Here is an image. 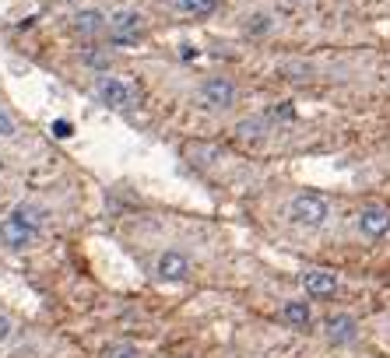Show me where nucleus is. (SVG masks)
I'll return each mask as SVG.
<instances>
[{"label": "nucleus", "mask_w": 390, "mask_h": 358, "mask_svg": "<svg viewBox=\"0 0 390 358\" xmlns=\"http://www.w3.org/2000/svg\"><path fill=\"white\" fill-rule=\"evenodd\" d=\"M102 358H141V354H137L134 344H109V347L102 351Z\"/></svg>", "instance_id": "nucleus-13"}, {"label": "nucleus", "mask_w": 390, "mask_h": 358, "mask_svg": "<svg viewBox=\"0 0 390 358\" xmlns=\"http://www.w3.org/2000/svg\"><path fill=\"white\" fill-rule=\"evenodd\" d=\"M106 32H109V39H113V43L130 46V43H137V39L148 32V18H144L141 11H134V8H120V11H113V15H109Z\"/></svg>", "instance_id": "nucleus-2"}, {"label": "nucleus", "mask_w": 390, "mask_h": 358, "mask_svg": "<svg viewBox=\"0 0 390 358\" xmlns=\"http://www.w3.org/2000/svg\"><path fill=\"white\" fill-rule=\"evenodd\" d=\"M197 95H201V106H204V109H232V102H236V85H232L229 78H208Z\"/></svg>", "instance_id": "nucleus-5"}, {"label": "nucleus", "mask_w": 390, "mask_h": 358, "mask_svg": "<svg viewBox=\"0 0 390 358\" xmlns=\"http://www.w3.org/2000/svg\"><path fill=\"white\" fill-rule=\"evenodd\" d=\"M106 25H109V18H106L102 11H95V8H85V11H78V15H74V32H78V36H85V39L102 36V32H106Z\"/></svg>", "instance_id": "nucleus-9"}, {"label": "nucleus", "mask_w": 390, "mask_h": 358, "mask_svg": "<svg viewBox=\"0 0 390 358\" xmlns=\"http://www.w3.org/2000/svg\"><path fill=\"white\" fill-rule=\"evenodd\" d=\"M95 99L109 109H134L137 106V88L127 81V78H116V74H106L99 78L95 85Z\"/></svg>", "instance_id": "nucleus-3"}, {"label": "nucleus", "mask_w": 390, "mask_h": 358, "mask_svg": "<svg viewBox=\"0 0 390 358\" xmlns=\"http://www.w3.org/2000/svg\"><path fill=\"white\" fill-rule=\"evenodd\" d=\"M299 281H302V288H306L309 295H334V291H337V277H334L330 270H323V267L302 270Z\"/></svg>", "instance_id": "nucleus-8"}, {"label": "nucleus", "mask_w": 390, "mask_h": 358, "mask_svg": "<svg viewBox=\"0 0 390 358\" xmlns=\"http://www.w3.org/2000/svg\"><path fill=\"white\" fill-rule=\"evenodd\" d=\"M173 8L183 11V15H194V18H204L218 8V0H173Z\"/></svg>", "instance_id": "nucleus-12"}, {"label": "nucleus", "mask_w": 390, "mask_h": 358, "mask_svg": "<svg viewBox=\"0 0 390 358\" xmlns=\"http://www.w3.org/2000/svg\"><path fill=\"white\" fill-rule=\"evenodd\" d=\"M18 134V123H15V116L0 106V141H8V137H15Z\"/></svg>", "instance_id": "nucleus-14"}, {"label": "nucleus", "mask_w": 390, "mask_h": 358, "mask_svg": "<svg viewBox=\"0 0 390 358\" xmlns=\"http://www.w3.org/2000/svg\"><path fill=\"white\" fill-rule=\"evenodd\" d=\"M281 319H285L292 330H309L313 312H309V305H306L302 298H288V302L281 305Z\"/></svg>", "instance_id": "nucleus-11"}, {"label": "nucleus", "mask_w": 390, "mask_h": 358, "mask_svg": "<svg viewBox=\"0 0 390 358\" xmlns=\"http://www.w3.org/2000/svg\"><path fill=\"white\" fill-rule=\"evenodd\" d=\"M239 134H243V137H257V134H260V120H246V123H239Z\"/></svg>", "instance_id": "nucleus-16"}, {"label": "nucleus", "mask_w": 390, "mask_h": 358, "mask_svg": "<svg viewBox=\"0 0 390 358\" xmlns=\"http://www.w3.org/2000/svg\"><path fill=\"white\" fill-rule=\"evenodd\" d=\"M85 64H88V67H106L109 57H106V53H85Z\"/></svg>", "instance_id": "nucleus-17"}, {"label": "nucleus", "mask_w": 390, "mask_h": 358, "mask_svg": "<svg viewBox=\"0 0 390 358\" xmlns=\"http://www.w3.org/2000/svg\"><path fill=\"white\" fill-rule=\"evenodd\" d=\"M355 221H358V232H362V235H369V239H383V235L390 232V211H386V207H379V204L362 207Z\"/></svg>", "instance_id": "nucleus-7"}, {"label": "nucleus", "mask_w": 390, "mask_h": 358, "mask_svg": "<svg viewBox=\"0 0 390 358\" xmlns=\"http://www.w3.org/2000/svg\"><path fill=\"white\" fill-rule=\"evenodd\" d=\"M53 134L64 141V137H71V134H74V127H71L67 120H57V123H53Z\"/></svg>", "instance_id": "nucleus-18"}, {"label": "nucleus", "mask_w": 390, "mask_h": 358, "mask_svg": "<svg viewBox=\"0 0 390 358\" xmlns=\"http://www.w3.org/2000/svg\"><path fill=\"white\" fill-rule=\"evenodd\" d=\"M39 225H32L29 218H22L18 211H11L4 221H0V242H4L8 249H29L36 239H39Z\"/></svg>", "instance_id": "nucleus-4"}, {"label": "nucleus", "mask_w": 390, "mask_h": 358, "mask_svg": "<svg viewBox=\"0 0 390 358\" xmlns=\"http://www.w3.org/2000/svg\"><path fill=\"white\" fill-rule=\"evenodd\" d=\"M358 337V323L351 316H330L327 319V340L330 344H351Z\"/></svg>", "instance_id": "nucleus-10"}, {"label": "nucleus", "mask_w": 390, "mask_h": 358, "mask_svg": "<svg viewBox=\"0 0 390 358\" xmlns=\"http://www.w3.org/2000/svg\"><path fill=\"white\" fill-rule=\"evenodd\" d=\"M155 274H159L162 281L180 284V281H187V277L194 274V263H190L187 253H180V249H166V253L159 256V263H155Z\"/></svg>", "instance_id": "nucleus-6"}, {"label": "nucleus", "mask_w": 390, "mask_h": 358, "mask_svg": "<svg viewBox=\"0 0 390 358\" xmlns=\"http://www.w3.org/2000/svg\"><path fill=\"white\" fill-rule=\"evenodd\" d=\"M246 32H253V36L271 32V18H267V15H253V18H246Z\"/></svg>", "instance_id": "nucleus-15"}, {"label": "nucleus", "mask_w": 390, "mask_h": 358, "mask_svg": "<svg viewBox=\"0 0 390 358\" xmlns=\"http://www.w3.org/2000/svg\"><path fill=\"white\" fill-rule=\"evenodd\" d=\"M288 218L295 225H302V228H320L330 218V204L320 193H295L288 200Z\"/></svg>", "instance_id": "nucleus-1"}, {"label": "nucleus", "mask_w": 390, "mask_h": 358, "mask_svg": "<svg viewBox=\"0 0 390 358\" xmlns=\"http://www.w3.org/2000/svg\"><path fill=\"white\" fill-rule=\"evenodd\" d=\"M8 337H11V319H8L4 312H0V344H4Z\"/></svg>", "instance_id": "nucleus-19"}]
</instances>
